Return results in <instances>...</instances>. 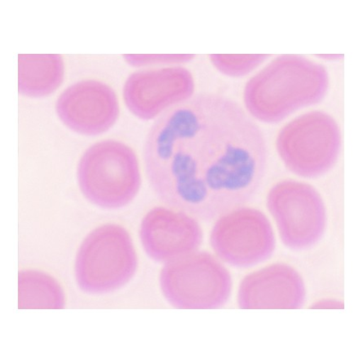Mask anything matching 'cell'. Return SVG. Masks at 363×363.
Returning <instances> with one entry per match:
<instances>
[{"label": "cell", "instance_id": "cell-1", "mask_svg": "<svg viewBox=\"0 0 363 363\" xmlns=\"http://www.w3.org/2000/svg\"><path fill=\"white\" fill-rule=\"evenodd\" d=\"M268 160L262 129L236 101L215 94L167 111L144 146L145 172L157 197L205 221L250 201Z\"/></svg>", "mask_w": 363, "mask_h": 363}, {"label": "cell", "instance_id": "cell-2", "mask_svg": "<svg viewBox=\"0 0 363 363\" xmlns=\"http://www.w3.org/2000/svg\"><path fill=\"white\" fill-rule=\"evenodd\" d=\"M328 88V73L322 65L299 56H281L248 81L243 101L253 118L277 123L322 101Z\"/></svg>", "mask_w": 363, "mask_h": 363}, {"label": "cell", "instance_id": "cell-3", "mask_svg": "<svg viewBox=\"0 0 363 363\" xmlns=\"http://www.w3.org/2000/svg\"><path fill=\"white\" fill-rule=\"evenodd\" d=\"M77 178L84 196L106 210L126 207L142 185L137 155L116 140H101L86 149L79 162Z\"/></svg>", "mask_w": 363, "mask_h": 363}, {"label": "cell", "instance_id": "cell-4", "mask_svg": "<svg viewBox=\"0 0 363 363\" xmlns=\"http://www.w3.org/2000/svg\"><path fill=\"white\" fill-rule=\"evenodd\" d=\"M138 259L131 236L121 225L96 227L79 246L74 262L77 284L85 294H109L126 286Z\"/></svg>", "mask_w": 363, "mask_h": 363}, {"label": "cell", "instance_id": "cell-5", "mask_svg": "<svg viewBox=\"0 0 363 363\" xmlns=\"http://www.w3.org/2000/svg\"><path fill=\"white\" fill-rule=\"evenodd\" d=\"M162 295L182 310H214L228 302L230 274L218 259L206 252H193L166 263L160 275Z\"/></svg>", "mask_w": 363, "mask_h": 363}, {"label": "cell", "instance_id": "cell-6", "mask_svg": "<svg viewBox=\"0 0 363 363\" xmlns=\"http://www.w3.org/2000/svg\"><path fill=\"white\" fill-rule=\"evenodd\" d=\"M276 149L286 169L295 175L318 178L337 164L341 149L340 130L328 113L308 112L281 129Z\"/></svg>", "mask_w": 363, "mask_h": 363}, {"label": "cell", "instance_id": "cell-7", "mask_svg": "<svg viewBox=\"0 0 363 363\" xmlns=\"http://www.w3.org/2000/svg\"><path fill=\"white\" fill-rule=\"evenodd\" d=\"M267 203L286 247L305 251L321 241L328 215L315 188L301 182H280L269 189Z\"/></svg>", "mask_w": 363, "mask_h": 363}, {"label": "cell", "instance_id": "cell-8", "mask_svg": "<svg viewBox=\"0 0 363 363\" xmlns=\"http://www.w3.org/2000/svg\"><path fill=\"white\" fill-rule=\"evenodd\" d=\"M210 243L221 261L236 268H251L274 252V232L267 216L252 208L240 207L219 216Z\"/></svg>", "mask_w": 363, "mask_h": 363}, {"label": "cell", "instance_id": "cell-9", "mask_svg": "<svg viewBox=\"0 0 363 363\" xmlns=\"http://www.w3.org/2000/svg\"><path fill=\"white\" fill-rule=\"evenodd\" d=\"M194 91L193 75L186 68L144 69L128 78L123 86V99L135 116L151 121L191 99Z\"/></svg>", "mask_w": 363, "mask_h": 363}, {"label": "cell", "instance_id": "cell-10", "mask_svg": "<svg viewBox=\"0 0 363 363\" xmlns=\"http://www.w3.org/2000/svg\"><path fill=\"white\" fill-rule=\"evenodd\" d=\"M60 121L73 132L84 135L104 133L115 125L119 103L111 86L86 79L69 86L56 102Z\"/></svg>", "mask_w": 363, "mask_h": 363}, {"label": "cell", "instance_id": "cell-11", "mask_svg": "<svg viewBox=\"0 0 363 363\" xmlns=\"http://www.w3.org/2000/svg\"><path fill=\"white\" fill-rule=\"evenodd\" d=\"M139 235L145 253L159 263L196 251L203 238L201 226L194 216L164 207L154 208L145 214Z\"/></svg>", "mask_w": 363, "mask_h": 363}, {"label": "cell", "instance_id": "cell-12", "mask_svg": "<svg viewBox=\"0 0 363 363\" xmlns=\"http://www.w3.org/2000/svg\"><path fill=\"white\" fill-rule=\"evenodd\" d=\"M306 300L304 280L294 267L284 263L248 274L238 291V304L243 310H298Z\"/></svg>", "mask_w": 363, "mask_h": 363}, {"label": "cell", "instance_id": "cell-13", "mask_svg": "<svg viewBox=\"0 0 363 363\" xmlns=\"http://www.w3.org/2000/svg\"><path fill=\"white\" fill-rule=\"evenodd\" d=\"M18 64V90L23 96L45 97L62 83L64 61L58 54H20Z\"/></svg>", "mask_w": 363, "mask_h": 363}, {"label": "cell", "instance_id": "cell-14", "mask_svg": "<svg viewBox=\"0 0 363 363\" xmlns=\"http://www.w3.org/2000/svg\"><path fill=\"white\" fill-rule=\"evenodd\" d=\"M18 285L20 310H61L66 304L61 284L43 271L21 270Z\"/></svg>", "mask_w": 363, "mask_h": 363}, {"label": "cell", "instance_id": "cell-15", "mask_svg": "<svg viewBox=\"0 0 363 363\" xmlns=\"http://www.w3.org/2000/svg\"><path fill=\"white\" fill-rule=\"evenodd\" d=\"M269 55L252 54V55H224L213 54L209 56L211 64L226 77L240 78L245 77L267 61Z\"/></svg>", "mask_w": 363, "mask_h": 363}, {"label": "cell", "instance_id": "cell-16", "mask_svg": "<svg viewBox=\"0 0 363 363\" xmlns=\"http://www.w3.org/2000/svg\"><path fill=\"white\" fill-rule=\"evenodd\" d=\"M124 60L133 67L157 66V65L183 64L192 61L194 55H133L123 56Z\"/></svg>", "mask_w": 363, "mask_h": 363}, {"label": "cell", "instance_id": "cell-17", "mask_svg": "<svg viewBox=\"0 0 363 363\" xmlns=\"http://www.w3.org/2000/svg\"><path fill=\"white\" fill-rule=\"evenodd\" d=\"M344 308L343 301L330 299L318 301L311 307V308H318V310H343Z\"/></svg>", "mask_w": 363, "mask_h": 363}]
</instances>
